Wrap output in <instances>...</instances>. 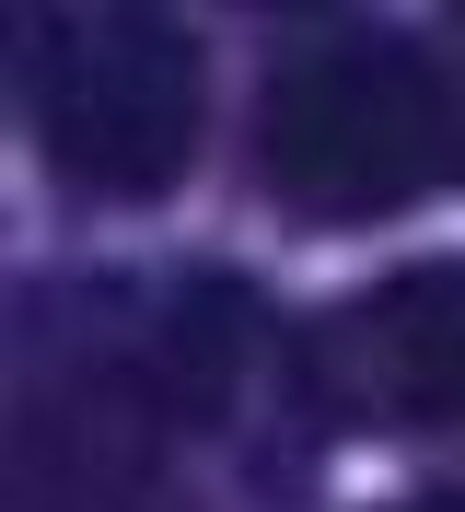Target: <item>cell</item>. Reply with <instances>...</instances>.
<instances>
[{
    "mask_svg": "<svg viewBox=\"0 0 465 512\" xmlns=\"http://www.w3.org/2000/svg\"><path fill=\"white\" fill-rule=\"evenodd\" d=\"M454 163V94L442 70L396 35H314L268 70L256 105V187L291 222H396L407 198H431V175Z\"/></svg>",
    "mask_w": 465,
    "mask_h": 512,
    "instance_id": "6da1fadb",
    "label": "cell"
},
{
    "mask_svg": "<svg viewBox=\"0 0 465 512\" xmlns=\"http://www.w3.org/2000/svg\"><path fill=\"white\" fill-rule=\"evenodd\" d=\"M24 128L70 198L140 210V198L186 187L198 128H210V82H198L186 24H163V12H35Z\"/></svg>",
    "mask_w": 465,
    "mask_h": 512,
    "instance_id": "7a4b0ae2",
    "label": "cell"
},
{
    "mask_svg": "<svg viewBox=\"0 0 465 512\" xmlns=\"http://www.w3.org/2000/svg\"><path fill=\"white\" fill-rule=\"evenodd\" d=\"M303 373L326 384V408L384 419V431H465V256L396 268L361 303L314 326Z\"/></svg>",
    "mask_w": 465,
    "mask_h": 512,
    "instance_id": "3957f363",
    "label": "cell"
},
{
    "mask_svg": "<svg viewBox=\"0 0 465 512\" xmlns=\"http://www.w3.org/2000/svg\"><path fill=\"white\" fill-rule=\"evenodd\" d=\"M396 512H465V501H396Z\"/></svg>",
    "mask_w": 465,
    "mask_h": 512,
    "instance_id": "277c9868",
    "label": "cell"
}]
</instances>
